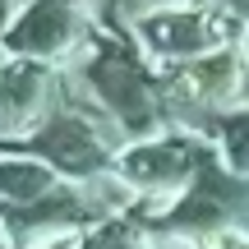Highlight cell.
<instances>
[{"label": "cell", "instance_id": "cell-1", "mask_svg": "<svg viewBox=\"0 0 249 249\" xmlns=\"http://www.w3.org/2000/svg\"><path fill=\"white\" fill-rule=\"evenodd\" d=\"M60 74L42 60L0 65V134H23L60 111Z\"/></svg>", "mask_w": 249, "mask_h": 249}, {"label": "cell", "instance_id": "cell-4", "mask_svg": "<svg viewBox=\"0 0 249 249\" xmlns=\"http://www.w3.org/2000/svg\"><path fill=\"white\" fill-rule=\"evenodd\" d=\"M46 166H37V161H0V189L5 194H18V198H28V194H37V189H46Z\"/></svg>", "mask_w": 249, "mask_h": 249}, {"label": "cell", "instance_id": "cell-3", "mask_svg": "<svg viewBox=\"0 0 249 249\" xmlns=\"http://www.w3.org/2000/svg\"><path fill=\"white\" fill-rule=\"evenodd\" d=\"M143 42H148L152 51H161V55H189V60H198V55L217 42V33L208 28L203 14H180V9H171V14L143 18Z\"/></svg>", "mask_w": 249, "mask_h": 249}, {"label": "cell", "instance_id": "cell-2", "mask_svg": "<svg viewBox=\"0 0 249 249\" xmlns=\"http://www.w3.org/2000/svg\"><path fill=\"white\" fill-rule=\"evenodd\" d=\"M83 18L79 0H37L23 18H14V28L5 33V46L18 60H65L74 46L83 42Z\"/></svg>", "mask_w": 249, "mask_h": 249}]
</instances>
